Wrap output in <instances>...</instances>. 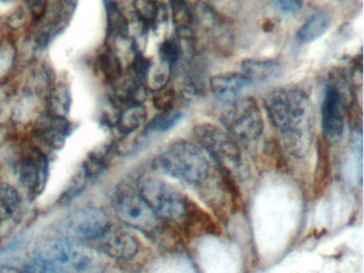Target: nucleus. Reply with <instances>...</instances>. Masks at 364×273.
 I'll return each mask as SVG.
<instances>
[{"label":"nucleus","instance_id":"nucleus-1","mask_svg":"<svg viewBox=\"0 0 364 273\" xmlns=\"http://www.w3.org/2000/svg\"><path fill=\"white\" fill-rule=\"evenodd\" d=\"M266 107L284 146L294 156H303L311 144L312 106L305 92L294 88L274 90L266 99Z\"/></svg>","mask_w":364,"mask_h":273},{"label":"nucleus","instance_id":"nucleus-2","mask_svg":"<svg viewBox=\"0 0 364 273\" xmlns=\"http://www.w3.org/2000/svg\"><path fill=\"white\" fill-rule=\"evenodd\" d=\"M156 167L165 174L188 184H202L210 174V165L196 144L178 140L157 157Z\"/></svg>","mask_w":364,"mask_h":273},{"label":"nucleus","instance_id":"nucleus-3","mask_svg":"<svg viewBox=\"0 0 364 273\" xmlns=\"http://www.w3.org/2000/svg\"><path fill=\"white\" fill-rule=\"evenodd\" d=\"M32 257L70 273H99L103 267L102 259L94 250L59 239L43 241L33 251Z\"/></svg>","mask_w":364,"mask_h":273},{"label":"nucleus","instance_id":"nucleus-4","mask_svg":"<svg viewBox=\"0 0 364 273\" xmlns=\"http://www.w3.org/2000/svg\"><path fill=\"white\" fill-rule=\"evenodd\" d=\"M138 192L159 218L178 220L186 212L187 199L178 189L159 177L152 175L140 177Z\"/></svg>","mask_w":364,"mask_h":273},{"label":"nucleus","instance_id":"nucleus-5","mask_svg":"<svg viewBox=\"0 0 364 273\" xmlns=\"http://www.w3.org/2000/svg\"><path fill=\"white\" fill-rule=\"evenodd\" d=\"M192 136L200 148L210 154L225 172L239 171L241 154L236 141L227 132L210 123L196 125Z\"/></svg>","mask_w":364,"mask_h":273},{"label":"nucleus","instance_id":"nucleus-6","mask_svg":"<svg viewBox=\"0 0 364 273\" xmlns=\"http://www.w3.org/2000/svg\"><path fill=\"white\" fill-rule=\"evenodd\" d=\"M228 134L234 140L250 142L258 139L264 130L260 106L252 97L231 101L221 116Z\"/></svg>","mask_w":364,"mask_h":273},{"label":"nucleus","instance_id":"nucleus-7","mask_svg":"<svg viewBox=\"0 0 364 273\" xmlns=\"http://www.w3.org/2000/svg\"><path fill=\"white\" fill-rule=\"evenodd\" d=\"M114 210L121 221L138 231L152 232L159 225V218L139 192L121 191L114 200Z\"/></svg>","mask_w":364,"mask_h":273},{"label":"nucleus","instance_id":"nucleus-8","mask_svg":"<svg viewBox=\"0 0 364 273\" xmlns=\"http://www.w3.org/2000/svg\"><path fill=\"white\" fill-rule=\"evenodd\" d=\"M112 226L108 214L95 206L77 208L62 221L66 233L81 239H101Z\"/></svg>","mask_w":364,"mask_h":273},{"label":"nucleus","instance_id":"nucleus-9","mask_svg":"<svg viewBox=\"0 0 364 273\" xmlns=\"http://www.w3.org/2000/svg\"><path fill=\"white\" fill-rule=\"evenodd\" d=\"M345 97L336 85H329L322 107L323 130L330 139L343 134L345 128Z\"/></svg>","mask_w":364,"mask_h":273},{"label":"nucleus","instance_id":"nucleus-10","mask_svg":"<svg viewBox=\"0 0 364 273\" xmlns=\"http://www.w3.org/2000/svg\"><path fill=\"white\" fill-rule=\"evenodd\" d=\"M99 241L103 252L119 261H128L139 252V241L130 232L124 229L112 226Z\"/></svg>","mask_w":364,"mask_h":273},{"label":"nucleus","instance_id":"nucleus-11","mask_svg":"<svg viewBox=\"0 0 364 273\" xmlns=\"http://www.w3.org/2000/svg\"><path fill=\"white\" fill-rule=\"evenodd\" d=\"M48 158L38 150H34L30 155L23 158L17 167L21 183L33 191H38L43 186L48 176Z\"/></svg>","mask_w":364,"mask_h":273},{"label":"nucleus","instance_id":"nucleus-12","mask_svg":"<svg viewBox=\"0 0 364 273\" xmlns=\"http://www.w3.org/2000/svg\"><path fill=\"white\" fill-rule=\"evenodd\" d=\"M70 128L71 124L65 118L50 114L40 121L36 128V134L41 141L52 149H59L69 136Z\"/></svg>","mask_w":364,"mask_h":273},{"label":"nucleus","instance_id":"nucleus-13","mask_svg":"<svg viewBox=\"0 0 364 273\" xmlns=\"http://www.w3.org/2000/svg\"><path fill=\"white\" fill-rule=\"evenodd\" d=\"M251 81L248 78L245 77L243 74L225 73L213 76L210 79V87L212 91L217 97H235L241 90L249 87Z\"/></svg>","mask_w":364,"mask_h":273},{"label":"nucleus","instance_id":"nucleus-14","mask_svg":"<svg viewBox=\"0 0 364 273\" xmlns=\"http://www.w3.org/2000/svg\"><path fill=\"white\" fill-rule=\"evenodd\" d=\"M241 66L243 75L251 83L267 81L280 70V64L274 60L246 59Z\"/></svg>","mask_w":364,"mask_h":273},{"label":"nucleus","instance_id":"nucleus-15","mask_svg":"<svg viewBox=\"0 0 364 273\" xmlns=\"http://www.w3.org/2000/svg\"><path fill=\"white\" fill-rule=\"evenodd\" d=\"M330 25V17L325 11L313 14L305 21L297 32L298 40L303 43H311L324 36Z\"/></svg>","mask_w":364,"mask_h":273},{"label":"nucleus","instance_id":"nucleus-16","mask_svg":"<svg viewBox=\"0 0 364 273\" xmlns=\"http://www.w3.org/2000/svg\"><path fill=\"white\" fill-rule=\"evenodd\" d=\"M147 108L142 104H132L121 113L117 126L121 134H128L137 130L147 121Z\"/></svg>","mask_w":364,"mask_h":273},{"label":"nucleus","instance_id":"nucleus-17","mask_svg":"<svg viewBox=\"0 0 364 273\" xmlns=\"http://www.w3.org/2000/svg\"><path fill=\"white\" fill-rule=\"evenodd\" d=\"M107 26L110 36L125 38L128 33V19L114 0H104Z\"/></svg>","mask_w":364,"mask_h":273},{"label":"nucleus","instance_id":"nucleus-18","mask_svg":"<svg viewBox=\"0 0 364 273\" xmlns=\"http://www.w3.org/2000/svg\"><path fill=\"white\" fill-rule=\"evenodd\" d=\"M50 114L56 117L66 116L71 106V93L68 85H59L54 88L50 94Z\"/></svg>","mask_w":364,"mask_h":273},{"label":"nucleus","instance_id":"nucleus-19","mask_svg":"<svg viewBox=\"0 0 364 273\" xmlns=\"http://www.w3.org/2000/svg\"><path fill=\"white\" fill-rule=\"evenodd\" d=\"M99 68L107 81H119L122 76V64L114 50H105L99 57Z\"/></svg>","mask_w":364,"mask_h":273},{"label":"nucleus","instance_id":"nucleus-20","mask_svg":"<svg viewBox=\"0 0 364 273\" xmlns=\"http://www.w3.org/2000/svg\"><path fill=\"white\" fill-rule=\"evenodd\" d=\"M182 119V112L179 110L161 111L148 124L147 130L153 132H165L174 128Z\"/></svg>","mask_w":364,"mask_h":273},{"label":"nucleus","instance_id":"nucleus-21","mask_svg":"<svg viewBox=\"0 0 364 273\" xmlns=\"http://www.w3.org/2000/svg\"><path fill=\"white\" fill-rule=\"evenodd\" d=\"M19 206V194L8 184H0V216L9 218Z\"/></svg>","mask_w":364,"mask_h":273},{"label":"nucleus","instance_id":"nucleus-22","mask_svg":"<svg viewBox=\"0 0 364 273\" xmlns=\"http://www.w3.org/2000/svg\"><path fill=\"white\" fill-rule=\"evenodd\" d=\"M134 7L138 17L147 24H152L159 17V7L155 0H135Z\"/></svg>","mask_w":364,"mask_h":273},{"label":"nucleus","instance_id":"nucleus-23","mask_svg":"<svg viewBox=\"0 0 364 273\" xmlns=\"http://www.w3.org/2000/svg\"><path fill=\"white\" fill-rule=\"evenodd\" d=\"M170 1L175 24L182 27L183 29H186L192 24L194 17L187 6L186 0H170Z\"/></svg>","mask_w":364,"mask_h":273},{"label":"nucleus","instance_id":"nucleus-24","mask_svg":"<svg viewBox=\"0 0 364 273\" xmlns=\"http://www.w3.org/2000/svg\"><path fill=\"white\" fill-rule=\"evenodd\" d=\"M27 273H70L56 265L40 259H31L25 266Z\"/></svg>","mask_w":364,"mask_h":273},{"label":"nucleus","instance_id":"nucleus-25","mask_svg":"<svg viewBox=\"0 0 364 273\" xmlns=\"http://www.w3.org/2000/svg\"><path fill=\"white\" fill-rule=\"evenodd\" d=\"M159 52H161V59L167 63V65L174 64L178 61L179 56H180L178 44L172 40L165 41L161 44Z\"/></svg>","mask_w":364,"mask_h":273},{"label":"nucleus","instance_id":"nucleus-26","mask_svg":"<svg viewBox=\"0 0 364 273\" xmlns=\"http://www.w3.org/2000/svg\"><path fill=\"white\" fill-rule=\"evenodd\" d=\"M153 101L155 108L161 112V111L171 110L175 104V93L173 92L172 90L163 91V92L155 95Z\"/></svg>","mask_w":364,"mask_h":273},{"label":"nucleus","instance_id":"nucleus-27","mask_svg":"<svg viewBox=\"0 0 364 273\" xmlns=\"http://www.w3.org/2000/svg\"><path fill=\"white\" fill-rule=\"evenodd\" d=\"M26 5L33 19H41L46 17L48 0H26Z\"/></svg>","mask_w":364,"mask_h":273},{"label":"nucleus","instance_id":"nucleus-28","mask_svg":"<svg viewBox=\"0 0 364 273\" xmlns=\"http://www.w3.org/2000/svg\"><path fill=\"white\" fill-rule=\"evenodd\" d=\"M274 5L284 13H296L303 8V0H272Z\"/></svg>","mask_w":364,"mask_h":273},{"label":"nucleus","instance_id":"nucleus-29","mask_svg":"<svg viewBox=\"0 0 364 273\" xmlns=\"http://www.w3.org/2000/svg\"><path fill=\"white\" fill-rule=\"evenodd\" d=\"M25 23V13L21 10H17L11 17H9V25L13 28H19Z\"/></svg>","mask_w":364,"mask_h":273},{"label":"nucleus","instance_id":"nucleus-30","mask_svg":"<svg viewBox=\"0 0 364 273\" xmlns=\"http://www.w3.org/2000/svg\"><path fill=\"white\" fill-rule=\"evenodd\" d=\"M0 273H21V272H19V271H15L14 269L3 268V269H0ZM23 273H27V272H23Z\"/></svg>","mask_w":364,"mask_h":273},{"label":"nucleus","instance_id":"nucleus-31","mask_svg":"<svg viewBox=\"0 0 364 273\" xmlns=\"http://www.w3.org/2000/svg\"><path fill=\"white\" fill-rule=\"evenodd\" d=\"M3 1H10V0H3Z\"/></svg>","mask_w":364,"mask_h":273}]
</instances>
